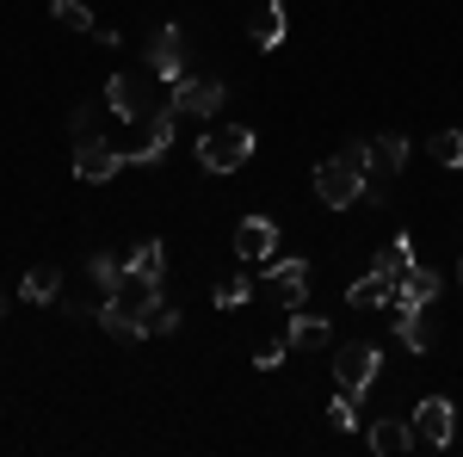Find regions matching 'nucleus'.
Wrapping results in <instances>:
<instances>
[{"label":"nucleus","instance_id":"nucleus-1","mask_svg":"<svg viewBox=\"0 0 463 457\" xmlns=\"http://www.w3.org/2000/svg\"><path fill=\"white\" fill-rule=\"evenodd\" d=\"M106 106H111V118H118V124H148V118L174 111V106H167V81H161L155 69H124V74H111Z\"/></svg>","mask_w":463,"mask_h":457},{"label":"nucleus","instance_id":"nucleus-2","mask_svg":"<svg viewBox=\"0 0 463 457\" xmlns=\"http://www.w3.org/2000/svg\"><path fill=\"white\" fill-rule=\"evenodd\" d=\"M248 155H253L248 124H211V130L198 137V167H204V174H235V167H248Z\"/></svg>","mask_w":463,"mask_h":457},{"label":"nucleus","instance_id":"nucleus-3","mask_svg":"<svg viewBox=\"0 0 463 457\" xmlns=\"http://www.w3.org/2000/svg\"><path fill=\"white\" fill-rule=\"evenodd\" d=\"M364 179H371V174H358L346 155H334V161H321V167H316V198L327 205V211H346V205L364 198Z\"/></svg>","mask_w":463,"mask_h":457},{"label":"nucleus","instance_id":"nucleus-4","mask_svg":"<svg viewBox=\"0 0 463 457\" xmlns=\"http://www.w3.org/2000/svg\"><path fill=\"white\" fill-rule=\"evenodd\" d=\"M377 365H383V352L364 347V340L340 347V352H334V389H346V395H358V402H364V389L377 384Z\"/></svg>","mask_w":463,"mask_h":457},{"label":"nucleus","instance_id":"nucleus-5","mask_svg":"<svg viewBox=\"0 0 463 457\" xmlns=\"http://www.w3.org/2000/svg\"><path fill=\"white\" fill-rule=\"evenodd\" d=\"M222 100H229V93H222V81H192V74H185L179 87H167V106H174L179 118H216Z\"/></svg>","mask_w":463,"mask_h":457},{"label":"nucleus","instance_id":"nucleus-6","mask_svg":"<svg viewBox=\"0 0 463 457\" xmlns=\"http://www.w3.org/2000/svg\"><path fill=\"white\" fill-rule=\"evenodd\" d=\"M118 167H124V148H118V142H106V137L74 142V174L87 179V186H106Z\"/></svg>","mask_w":463,"mask_h":457},{"label":"nucleus","instance_id":"nucleus-7","mask_svg":"<svg viewBox=\"0 0 463 457\" xmlns=\"http://www.w3.org/2000/svg\"><path fill=\"white\" fill-rule=\"evenodd\" d=\"M235 253H241V266H266V260L279 253V223H272V216H241Z\"/></svg>","mask_w":463,"mask_h":457},{"label":"nucleus","instance_id":"nucleus-8","mask_svg":"<svg viewBox=\"0 0 463 457\" xmlns=\"http://www.w3.org/2000/svg\"><path fill=\"white\" fill-rule=\"evenodd\" d=\"M451 433H458L451 402H445V395H427V402L414 408V439H420V445H432V452H445V445H451Z\"/></svg>","mask_w":463,"mask_h":457},{"label":"nucleus","instance_id":"nucleus-9","mask_svg":"<svg viewBox=\"0 0 463 457\" xmlns=\"http://www.w3.org/2000/svg\"><path fill=\"white\" fill-rule=\"evenodd\" d=\"M148 69L161 74L167 87H179V81H185V50H179V25H161V32H155V43H148Z\"/></svg>","mask_w":463,"mask_h":457},{"label":"nucleus","instance_id":"nucleus-10","mask_svg":"<svg viewBox=\"0 0 463 457\" xmlns=\"http://www.w3.org/2000/svg\"><path fill=\"white\" fill-rule=\"evenodd\" d=\"M167 148H174V118L161 111V118H148V124H143V142L124 148V167H155Z\"/></svg>","mask_w":463,"mask_h":457},{"label":"nucleus","instance_id":"nucleus-11","mask_svg":"<svg viewBox=\"0 0 463 457\" xmlns=\"http://www.w3.org/2000/svg\"><path fill=\"white\" fill-rule=\"evenodd\" d=\"M439 290H445V279H439L432 266H408V272L395 279V309H427Z\"/></svg>","mask_w":463,"mask_h":457},{"label":"nucleus","instance_id":"nucleus-12","mask_svg":"<svg viewBox=\"0 0 463 457\" xmlns=\"http://www.w3.org/2000/svg\"><path fill=\"white\" fill-rule=\"evenodd\" d=\"M266 284H272V297H279L285 309H297L303 290H309V260H272V266H266Z\"/></svg>","mask_w":463,"mask_h":457},{"label":"nucleus","instance_id":"nucleus-13","mask_svg":"<svg viewBox=\"0 0 463 457\" xmlns=\"http://www.w3.org/2000/svg\"><path fill=\"white\" fill-rule=\"evenodd\" d=\"M346 303H353V309H395V279H383V272L371 266L364 279L346 284Z\"/></svg>","mask_w":463,"mask_h":457},{"label":"nucleus","instance_id":"nucleus-14","mask_svg":"<svg viewBox=\"0 0 463 457\" xmlns=\"http://www.w3.org/2000/svg\"><path fill=\"white\" fill-rule=\"evenodd\" d=\"M364 439H371V452H377V457H402L408 445H414V426H408V421H371Z\"/></svg>","mask_w":463,"mask_h":457},{"label":"nucleus","instance_id":"nucleus-15","mask_svg":"<svg viewBox=\"0 0 463 457\" xmlns=\"http://www.w3.org/2000/svg\"><path fill=\"white\" fill-rule=\"evenodd\" d=\"M248 37L260 50H279V43H285V0H266V13L248 19Z\"/></svg>","mask_w":463,"mask_h":457},{"label":"nucleus","instance_id":"nucleus-16","mask_svg":"<svg viewBox=\"0 0 463 457\" xmlns=\"http://www.w3.org/2000/svg\"><path fill=\"white\" fill-rule=\"evenodd\" d=\"M402 161H408V137H395V130H383V137H371V174H402Z\"/></svg>","mask_w":463,"mask_h":457},{"label":"nucleus","instance_id":"nucleus-17","mask_svg":"<svg viewBox=\"0 0 463 457\" xmlns=\"http://www.w3.org/2000/svg\"><path fill=\"white\" fill-rule=\"evenodd\" d=\"M395 340H402V347H414V352H427V347H432L427 309H395Z\"/></svg>","mask_w":463,"mask_h":457},{"label":"nucleus","instance_id":"nucleus-18","mask_svg":"<svg viewBox=\"0 0 463 457\" xmlns=\"http://www.w3.org/2000/svg\"><path fill=\"white\" fill-rule=\"evenodd\" d=\"M99 328H106L111 340H143V321L130 316L118 297H106V303H99Z\"/></svg>","mask_w":463,"mask_h":457},{"label":"nucleus","instance_id":"nucleus-19","mask_svg":"<svg viewBox=\"0 0 463 457\" xmlns=\"http://www.w3.org/2000/svg\"><path fill=\"white\" fill-rule=\"evenodd\" d=\"M56 290H62V272H56V266H32L25 284H19L25 303H56Z\"/></svg>","mask_w":463,"mask_h":457},{"label":"nucleus","instance_id":"nucleus-20","mask_svg":"<svg viewBox=\"0 0 463 457\" xmlns=\"http://www.w3.org/2000/svg\"><path fill=\"white\" fill-rule=\"evenodd\" d=\"M371 266H377V272H383V279H402V272H408V266H414V235H395V242L383 247V253H377V260H371Z\"/></svg>","mask_w":463,"mask_h":457},{"label":"nucleus","instance_id":"nucleus-21","mask_svg":"<svg viewBox=\"0 0 463 457\" xmlns=\"http://www.w3.org/2000/svg\"><path fill=\"white\" fill-rule=\"evenodd\" d=\"M285 340H290V347H321V340H327V321H321V316H303V309H290Z\"/></svg>","mask_w":463,"mask_h":457},{"label":"nucleus","instance_id":"nucleus-22","mask_svg":"<svg viewBox=\"0 0 463 457\" xmlns=\"http://www.w3.org/2000/svg\"><path fill=\"white\" fill-rule=\"evenodd\" d=\"M211 297H216V309H241V303L253 297V272H235V279H222Z\"/></svg>","mask_w":463,"mask_h":457},{"label":"nucleus","instance_id":"nucleus-23","mask_svg":"<svg viewBox=\"0 0 463 457\" xmlns=\"http://www.w3.org/2000/svg\"><path fill=\"white\" fill-rule=\"evenodd\" d=\"M427 155L439 167H463V130H439V137L427 142Z\"/></svg>","mask_w":463,"mask_h":457},{"label":"nucleus","instance_id":"nucleus-24","mask_svg":"<svg viewBox=\"0 0 463 457\" xmlns=\"http://www.w3.org/2000/svg\"><path fill=\"white\" fill-rule=\"evenodd\" d=\"M161 266H167V247L161 242H143L130 253V272H143V279H161Z\"/></svg>","mask_w":463,"mask_h":457},{"label":"nucleus","instance_id":"nucleus-25","mask_svg":"<svg viewBox=\"0 0 463 457\" xmlns=\"http://www.w3.org/2000/svg\"><path fill=\"white\" fill-rule=\"evenodd\" d=\"M50 13H56L69 32H93V13H87V0H50Z\"/></svg>","mask_w":463,"mask_h":457},{"label":"nucleus","instance_id":"nucleus-26","mask_svg":"<svg viewBox=\"0 0 463 457\" xmlns=\"http://www.w3.org/2000/svg\"><path fill=\"white\" fill-rule=\"evenodd\" d=\"M87 272H93V284H99V290H118V279H124V266H118L111 253H93V260H87Z\"/></svg>","mask_w":463,"mask_h":457},{"label":"nucleus","instance_id":"nucleus-27","mask_svg":"<svg viewBox=\"0 0 463 457\" xmlns=\"http://www.w3.org/2000/svg\"><path fill=\"white\" fill-rule=\"evenodd\" d=\"M327 421L340 426V433H353V426H358V395L340 389V395H334V408H327Z\"/></svg>","mask_w":463,"mask_h":457},{"label":"nucleus","instance_id":"nucleus-28","mask_svg":"<svg viewBox=\"0 0 463 457\" xmlns=\"http://www.w3.org/2000/svg\"><path fill=\"white\" fill-rule=\"evenodd\" d=\"M174 328H179V309H167V303L143 309V334H174Z\"/></svg>","mask_w":463,"mask_h":457},{"label":"nucleus","instance_id":"nucleus-29","mask_svg":"<svg viewBox=\"0 0 463 457\" xmlns=\"http://www.w3.org/2000/svg\"><path fill=\"white\" fill-rule=\"evenodd\" d=\"M285 352H290V340H266V347L253 352V365H260V371H279V365H285Z\"/></svg>","mask_w":463,"mask_h":457},{"label":"nucleus","instance_id":"nucleus-30","mask_svg":"<svg viewBox=\"0 0 463 457\" xmlns=\"http://www.w3.org/2000/svg\"><path fill=\"white\" fill-rule=\"evenodd\" d=\"M93 118H99V111H87V106H80V111H74V118H69V137H74V142L99 137V130H93Z\"/></svg>","mask_w":463,"mask_h":457},{"label":"nucleus","instance_id":"nucleus-31","mask_svg":"<svg viewBox=\"0 0 463 457\" xmlns=\"http://www.w3.org/2000/svg\"><path fill=\"white\" fill-rule=\"evenodd\" d=\"M0 316H6V290H0Z\"/></svg>","mask_w":463,"mask_h":457}]
</instances>
